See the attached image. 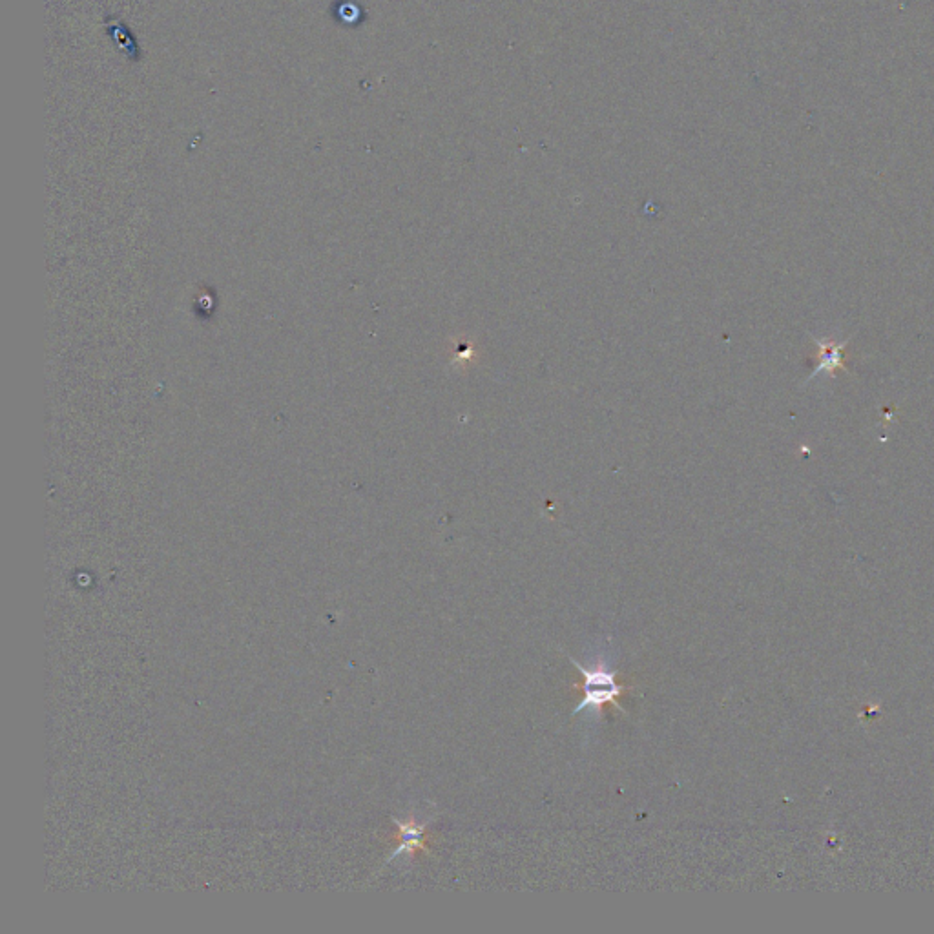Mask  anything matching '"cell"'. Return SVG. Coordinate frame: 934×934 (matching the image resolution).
Listing matches in <instances>:
<instances>
[{
  "label": "cell",
  "instance_id": "1",
  "mask_svg": "<svg viewBox=\"0 0 934 934\" xmlns=\"http://www.w3.org/2000/svg\"><path fill=\"white\" fill-rule=\"evenodd\" d=\"M570 661L577 666V670L584 677V686H582L584 699L573 708V716H577L582 710L590 708L595 712V716L601 717L602 710L610 705L619 708L623 714H626V710L619 703V699H623L624 694H628L632 688L617 685L615 672L610 668L606 659H599L592 666H582L581 663H577L575 657H570Z\"/></svg>",
  "mask_w": 934,
  "mask_h": 934
},
{
  "label": "cell",
  "instance_id": "2",
  "mask_svg": "<svg viewBox=\"0 0 934 934\" xmlns=\"http://www.w3.org/2000/svg\"><path fill=\"white\" fill-rule=\"evenodd\" d=\"M816 345V365L814 373L810 374L809 380L816 378L818 374H827V376H836L838 371H849L847 365V342H836L834 338H814Z\"/></svg>",
  "mask_w": 934,
  "mask_h": 934
},
{
  "label": "cell",
  "instance_id": "3",
  "mask_svg": "<svg viewBox=\"0 0 934 934\" xmlns=\"http://www.w3.org/2000/svg\"><path fill=\"white\" fill-rule=\"evenodd\" d=\"M400 849L395 852V856L402 854V852H409V854H415L416 851H424V834H426V823H416V821H411V823H400Z\"/></svg>",
  "mask_w": 934,
  "mask_h": 934
}]
</instances>
